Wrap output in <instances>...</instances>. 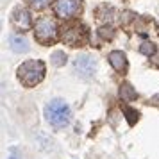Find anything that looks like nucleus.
I'll return each mask as SVG.
<instances>
[{
  "label": "nucleus",
  "instance_id": "obj_6",
  "mask_svg": "<svg viewBox=\"0 0 159 159\" xmlns=\"http://www.w3.org/2000/svg\"><path fill=\"white\" fill-rule=\"evenodd\" d=\"M73 68H75V72L79 73L80 77H91L95 73V68H97V65H95V61L89 56H79V57L73 61Z\"/></svg>",
  "mask_w": 159,
  "mask_h": 159
},
{
  "label": "nucleus",
  "instance_id": "obj_4",
  "mask_svg": "<svg viewBox=\"0 0 159 159\" xmlns=\"http://www.w3.org/2000/svg\"><path fill=\"white\" fill-rule=\"evenodd\" d=\"M82 0H56L54 2V13L63 20H73L82 13Z\"/></svg>",
  "mask_w": 159,
  "mask_h": 159
},
{
  "label": "nucleus",
  "instance_id": "obj_15",
  "mask_svg": "<svg viewBox=\"0 0 159 159\" xmlns=\"http://www.w3.org/2000/svg\"><path fill=\"white\" fill-rule=\"evenodd\" d=\"M98 34H100V38H104V39H113V38H115V30H113V27H100Z\"/></svg>",
  "mask_w": 159,
  "mask_h": 159
},
{
  "label": "nucleus",
  "instance_id": "obj_11",
  "mask_svg": "<svg viewBox=\"0 0 159 159\" xmlns=\"http://www.w3.org/2000/svg\"><path fill=\"white\" fill-rule=\"evenodd\" d=\"M66 59H68V57H66V54H65L63 50H56V52L50 56V63H52L54 66H57V68H59V66H65Z\"/></svg>",
  "mask_w": 159,
  "mask_h": 159
},
{
  "label": "nucleus",
  "instance_id": "obj_7",
  "mask_svg": "<svg viewBox=\"0 0 159 159\" xmlns=\"http://www.w3.org/2000/svg\"><path fill=\"white\" fill-rule=\"evenodd\" d=\"M13 23L16 27H20L22 30H27L32 27V18H30V13L23 7H16L13 11Z\"/></svg>",
  "mask_w": 159,
  "mask_h": 159
},
{
  "label": "nucleus",
  "instance_id": "obj_10",
  "mask_svg": "<svg viewBox=\"0 0 159 159\" xmlns=\"http://www.w3.org/2000/svg\"><path fill=\"white\" fill-rule=\"evenodd\" d=\"M120 97H122V100H125V102H132L138 95H136L134 88L130 86V84H122V88H120Z\"/></svg>",
  "mask_w": 159,
  "mask_h": 159
},
{
  "label": "nucleus",
  "instance_id": "obj_5",
  "mask_svg": "<svg viewBox=\"0 0 159 159\" xmlns=\"http://www.w3.org/2000/svg\"><path fill=\"white\" fill-rule=\"evenodd\" d=\"M61 39H63L68 47H72V48L82 47V45L88 41V29L84 27V25H80V23L68 25L66 29H63Z\"/></svg>",
  "mask_w": 159,
  "mask_h": 159
},
{
  "label": "nucleus",
  "instance_id": "obj_8",
  "mask_svg": "<svg viewBox=\"0 0 159 159\" xmlns=\"http://www.w3.org/2000/svg\"><path fill=\"white\" fill-rule=\"evenodd\" d=\"M109 63H111V66L115 68L116 72L120 73H125L127 72V57H125V54H123L122 50H113L109 52Z\"/></svg>",
  "mask_w": 159,
  "mask_h": 159
},
{
  "label": "nucleus",
  "instance_id": "obj_9",
  "mask_svg": "<svg viewBox=\"0 0 159 159\" xmlns=\"http://www.w3.org/2000/svg\"><path fill=\"white\" fill-rule=\"evenodd\" d=\"M11 48H13V52H16V54H25V52H29V41L25 39V38L22 36H13L11 38Z\"/></svg>",
  "mask_w": 159,
  "mask_h": 159
},
{
  "label": "nucleus",
  "instance_id": "obj_3",
  "mask_svg": "<svg viewBox=\"0 0 159 159\" xmlns=\"http://www.w3.org/2000/svg\"><path fill=\"white\" fill-rule=\"evenodd\" d=\"M34 36L36 41L41 45H52L57 39V23L48 16L38 18L36 25H34Z\"/></svg>",
  "mask_w": 159,
  "mask_h": 159
},
{
  "label": "nucleus",
  "instance_id": "obj_14",
  "mask_svg": "<svg viewBox=\"0 0 159 159\" xmlns=\"http://www.w3.org/2000/svg\"><path fill=\"white\" fill-rule=\"evenodd\" d=\"M123 113H125V115H127V122H129V125H134V123L138 122V111H134V109H130V107H127V106H125V107H123Z\"/></svg>",
  "mask_w": 159,
  "mask_h": 159
},
{
  "label": "nucleus",
  "instance_id": "obj_2",
  "mask_svg": "<svg viewBox=\"0 0 159 159\" xmlns=\"http://www.w3.org/2000/svg\"><path fill=\"white\" fill-rule=\"evenodd\" d=\"M45 63L43 61H25L23 65L18 66V79L25 88H34L45 79Z\"/></svg>",
  "mask_w": 159,
  "mask_h": 159
},
{
  "label": "nucleus",
  "instance_id": "obj_1",
  "mask_svg": "<svg viewBox=\"0 0 159 159\" xmlns=\"http://www.w3.org/2000/svg\"><path fill=\"white\" fill-rule=\"evenodd\" d=\"M70 118H72L70 107L61 98H54V100H50L45 106V120L50 123L54 129H63V127H66L70 123Z\"/></svg>",
  "mask_w": 159,
  "mask_h": 159
},
{
  "label": "nucleus",
  "instance_id": "obj_12",
  "mask_svg": "<svg viewBox=\"0 0 159 159\" xmlns=\"http://www.w3.org/2000/svg\"><path fill=\"white\" fill-rule=\"evenodd\" d=\"M23 2H27V6L30 9H34V11H43L45 7L50 6L52 0H23Z\"/></svg>",
  "mask_w": 159,
  "mask_h": 159
},
{
  "label": "nucleus",
  "instance_id": "obj_16",
  "mask_svg": "<svg viewBox=\"0 0 159 159\" xmlns=\"http://www.w3.org/2000/svg\"><path fill=\"white\" fill-rule=\"evenodd\" d=\"M9 159H22V156L18 154L16 148H11V156H9Z\"/></svg>",
  "mask_w": 159,
  "mask_h": 159
},
{
  "label": "nucleus",
  "instance_id": "obj_13",
  "mask_svg": "<svg viewBox=\"0 0 159 159\" xmlns=\"http://www.w3.org/2000/svg\"><path fill=\"white\" fill-rule=\"evenodd\" d=\"M156 50H157V48H156V45L150 43V41H145V43L139 47V52H141L143 56H147V57L154 56V54H156Z\"/></svg>",
  "mask_w": 159,
  "mask_h": 159
}]
</instances>
